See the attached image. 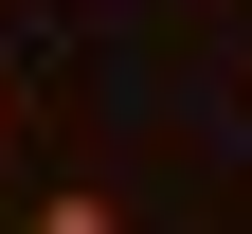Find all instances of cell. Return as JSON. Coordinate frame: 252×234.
Segmentation results:
<instances>
[{"label": "cell", "mask_w": 252, "mask_h": 234, "mask_svg": "<svg viewBox=\"0 0 252 234\" xmlns=\"http://www.w3.org/2000/svg\"><path fill=\"white\" fill-rule=\"evenodd\" d=\"M18 234H126V216H108V180H54L36 216H18Z\"/></svg>", "instance_id": "obj_1"}, {"label": "cell", "mask_w": 252, "mask_h": 234, "mask_svg": "<svg viewBox=\"0 0 252 234\" xmlns=\"http://www.w3.org/2000/svg\"><path fill=\"white\" fill-rule=\"evenodd\" d=\"M0 162H18V90H0Z\"/></svg>", "instance_id": "obj_2"}]
</instances>
